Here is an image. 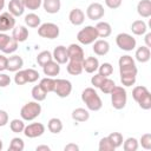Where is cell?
I'll return each instance as SVG.
<instances>
[{
  "instance_id": "1",
  "label": "cell",
  "mask_w": 151,
  "mask_h": 151,
  "mask_svg": "<svg viewBox=\"0 0 151 151\" xmlns=\"http://www.w3.org/2000/svg\"><path fill=\"white\" fill-rule=\"evenodd\" d=\"M81 100L88 111H99L103 107V101L94 87H86L81 92Z\"/></svg>"
},
{
  "instance_id": "2",
  "label": "cell",
  "mask_w": 151,
  "mask_h": 151,
  "mask_svg": "<svg viewBox=\"0 0 151 151\" xmlns=\"http://www.w3.org/2000/svg\"><path fill=\"white\" fill-rule=\"evenodd\" d=\"M132 97L143 110L151 109V93L146 86L139 85L132 90Z\"/></svg>"
},
{
  "instance_id": "3",
  "label": "cell",
  "mask_w": 151,
  "mask_h": 151,
  "mask_svg": "<svg viewBox=\"0 0 151 151\" xmlns=\"http://www.w3.org/2000/svg\"><path fill=\"white\" fill-rule=\"evenodd\" d=\"M137 73H138V68H137L136 64L119 66V76H120L122 85L126 86V87L134 85L136 79H137Z\"/></svg>"
},
{
  "instance_id": "4",
  "label": "cell",
  "mask_w": 151,
  "mask_h": 151,
  "mask_svg": "<svg viewBox=\"0 0 151 151\" xmlns=\"http://www.w3.org/2000/svg\"><path fill=\"white\" fill-rule=\"evenodd\" d=\"M40 113H41V105L39 104V101L35 100L26 103L20 110V117L26 122L34 120L40 116Z\"/></svg>"
},
{
  "instance_id": "5",
  "label": "cell",
  "mask_w": 151,
  "mask_h": 151,
  "mask_svg": "<svg viewBox=\"0 0 151 151\" xmlns=\"http://www.w3.org/2000/svg\"><path fill=\"white\" fill-rule=\"evenodd\" d=\"M110 94H111V104H112L113 109L123 110L126 106L127 93H126V90L123 86H117L116 85Z\"/></svg>"
},
{
  "instance_id": "6",
  "label": "cell",
  "mask_w": 151,
  "mask_h": 151,
  "mask_svg": "<svg viewBox=\"0 0 151 151\" xmlns=\"http://www.w3.org/2000/svg\"><path fill=\"white\" fill-rule=\"evenodd\" d=\"M98 39V34L94 26H85L77 34V40L81 45H91Z\"/></svg>"
},
{
  "instance_id": "7",
  "label": "cell",
  "mask_w": 151,
  "mask_h": 151,
  "mask_svg": "<svg viewBox=\"0 0 151 151\" xmlns=\"http://www.w3.org/2000/svg\"><path fill=\"white\" fill-rule=\"evenodd\" d=\"M59 26L53 22H44L38 27V34L45 39H55L59 37Z\"/></svg>"
},
{
  "instance_id": "8",
  "label": "cell",
  "mask_w": 151,
  "mask_h": 151,
  "mask_svg": "<svg viewBox=\"0 0 151 151\" xmlns=\"http://www.w3.org/2000/svg\"><path fill=\"white\" fill-rule=\"evenodd\" d=\"M116 44L120 50L126 51V52L133 51L137 46L136 39L129 33H119L116 37Z\"/></svg>"
},
{
  "instance_id": "9",
  "label": "cell",
  "mask_w": 151,
  "mask_h": 151,
  "mask_svg": "<svg viewBox=\"0 0 151 151\" xmlns=\"http://www.w3.org/2000/svg\"><path fill=\"white\" fill-rule=\"evenodd\" d=\"M19 42L6 33L0 32V51L5 54H12L18 50Z\"/></svg>"
},
{
  "instance_id": "10",
  "label": "cell",
  "mask_w": 151,
  "mask_h": 151,
  "mask_svg": "<svg viewBox=\"0 0 151 151\" xmlns=\"http://www.w3.org/2000/svg\"><path fill=\"white\" fill-rule=\"evenodd\" d=\"M53 92L60 98H67L72 92V83L67 79H55Z\"/></svg>"
},
{
  "instance_id": "11",
  "label": "cell",
  "mask_w": 151,
  "mask_h": 151,
  "mask_svg": "<svg viewBox=\"0 0 151 151\" xmlns=\"http://www.w3.org/2000/svg\"><path fill=\"white\" fill-rule=\"evenodd\" d=\"M105 14V9H104V6L99 2H92L87 6L86 8V15L90 20H93V21H97L99 19H101Z\"/></svg>"
},
{
  "instance_id": "12",
  "label": "cell",
  "mask_w": 151,
  "mask_h": 151,
  "mask_svg": "<svg viewBox=\"0 0 151 151\" xmlns=\"http://www.w3.org/2000/svg\"><path fill=\"white\" fill-rule=\"evenodd\" d=\"M44 132H45V125L42 123H32V124L25 125L22 133L27 138H37L42 136Z\"/></svg>"
},
{
  "instance_id": "13",
  "label": "cell",
  "mask_w": 151,
  "mask_h": 151,
  "mask_svg": "<svg viewBox=\"0 0 151 151\" xmlns=\"http://www.w3.org/2000/svg\"><path fill=\"white\" fill-rule=\"evenodd\" d=\"M15 26V18L9 12H2L0 14V32L6 33L13 29Z\"/></svg>"
},
{
  "instance_id": "14",
  "label": "cell",
  "mask_w": 151,
  "mask_h": 151,
  "mask_svg": "<svg viewBox=\"0 0 151 151\" xmlns=\"http://www.w3.org/2000/svg\"><path fill=\"white\" fill-rule=\"evenodd\" d=\"M67 54H68V60L83 61L85 59L84 50L79 44H71L67 47Z\"/></svg>"
},
{
  "instance_id": "15",
  "label": "cell",
  "mask_w": 151,
  "mask_h": 151,
  "mask_svg": "<svg viewBox=\"0 0 151 151\" xmlns=\"http://www.w3.org/2000/svg\"><path fill=\"white\" fill-rule=\"evenodd\" d=\"M52 57H53V60L57 61L59 65H63V64H66L68 61V54H67V47L64 46V45H59L57 46L53 52H52Z\"/></svg>"
},
{
  "instance_id": "16",
  "label": "cell",
  "mask_w": 151,
  "mask_h": 151,
  "mask_svg": "<svg viewBox=\"0 0 151 151\" xmlns=\"http://www.w3.org/2000/svg\"><path fill=\"white\" fill-rule=\"evenodd\" d=\"M92 50L94 52V54L97 55H106L110 51V44L107 40L105 39H97L94 42H93V46H92Z\"/></svg>"
},
{
  "instance_id": "17",
  "label": "cell",
  "mask_w": 151,
  "mask_h": 151,
  "mask_svg": "<svg viewBox=\"0 0 151 151\" xmlns=\"http://www.w3.org/2000/svg\"><path fill=\"white\" fill-rule=\"evenodd\" d=\"M7 8H8V12H9L14 18L21 17V15L24 14L25 9H26L21 0H9Z\"/></svg>"
},
{
  "instance_id": "18",
  "label": "cell",
  "mask_w": 151,
  "mask_h": 151,
  "mask_svg": "<svg viewBox=\"0 0 151 151\" xmlns=\"http://www.w3.org/2000/svg\"><path fill=\"white\" fill-rule=\"evenodd\" d=\"M12 38L14 40H17L18 42L26 41L27 38H28V28L24 25L14 26V28L12 29Z\"/></svg>"
},
{
  "instance_id": "19",
  "label": "cell",
  "mask_w": 151,
  "mask_h": 151,
  "mask_svg": "<svg viewBox=\"0 0 151 151\" xmlns=\"http://www.w3.org/2000/svg\"><path fill=\"white\" fill-rule=\"evenodd\" d=\"M22 66H24V60H22V58L20 55L13 54V55L7 58V71L17 72V71L21 70Z\"/></svg>"
},
{
  "instance_id": "20",
  "label": "cell",
  "mask_w": 151,
  "mask_h": 151,
  "mask_svg": "<svg viewBox=\"0 0 151 151\" xmlns=\"http://www.w3.org/2000/svg\"><path fill=\"white\" fill-rule=\"evenodd\" d=\"M68 20L72 25L80 26L85 21V13L80 8H73V9H71V12L68 14Z\"/></svg>"
},
{
  "instance_id": "21",
  "label": "cell",
  "mask_w": 151,
  "mask_h": 151,
  "mask_svg": "<svg viewBox=\"0 0 151 151\" xmlns=\"http://www.w3.org/2000/svg\"><path fill=\"white\" fill-rule=\"evenodd\" d=\"M99 60L96 57H87L83 60V70L86 73H94L98 71Z\"/></svg>"
},
{
  "instance_id": "22",
  "label": "cell",
  "mask_w": 151,
  "mask_h": 151,
  "mask_svg": "<svg viewBox=\"0 0 151 151\" xmlns=\"http://www.w3.org/2000/svg\"><path fill=\"white\" fill-rule=\"evenodd\" d=\"M42 72H44V74L46 77L54 78V77H57L60 73V65L57 61L51 60V61H48L47 64H45L42 66Z\"/></svg>"
},
{
  "instance_id": "23",
  "label": "cell",
  "mask_w": 151,
  "mask_h": 151,
  "mask_svg": "<svg viewBox=\"0 0 151 151\" xmlns=\"http://www.w3.org/2000/svg\"><path fill=\"white\" fill-rule=\"evenodd\" d=\"M42 7L46 13L55 14L60 11L61 1L60 0H42Z\"/></svg>"
},
{
  "instance_id": "24",
  "label": "cell",
  "mask_w": 151,
  "mask_h": 151,
  "mask_svg": "<svg viewBox=\"0 0 151 151\" xmlns=\"http://www.w3.org/2000/svg\"><path fill=\"white\" fill-rule=\"evenodd\" d=\"M137 13L142 18L151 17V0H140L137 4Z\"/></svg>"
},
{
  "instance_id": "25",
  "label": "cell",
  "mask_w": 151,
  "mask_h": 151,
  "mask_svg": "<svg viewBox=\"0 0 151 151\" xmlns=\"http://www.w3.org/2000/svg\"><path fill=\"white\" fill-rule=\"evenodd\" d=\"M96 31L98 34V38H107L112 33V27L109 22L106 21H99L96 26Z\"/></svg>"
},
{
  "instance_id": "26",
  "label": "cell",
  "mask_w": 151,
  "mask_h": 151,
  "mask_svg": "<svg viewBox=\"0 0 151 151\" xmlns=\"http://www.w3.org/2000/svg\"><path fill=\"white\" fill-rule=\"evenodd\" d=\"M134 58L137 61L144 64V63H147L151 58V51L149 47L146 46H140L136 50V53H134Z\"/></svg>"
},
{
  "instance_id": "27",
  "label": "cell",
  "mask_w": 151,
  "mask_h": 151,
  "mask_svg": "<svg viewBox=\"0 0 151 151\" xmlns=\"http://www.w3.org/2000/svg\"><path fill=\"white\" fill-rule=\"evenodd\" d=\"M72 119L76 120V122H79V123H83V122H86L90 118V112L87 109H84V107H77L72 111Z\"/></svg>"
},
{
  "instance_id": "28",
  "label": "cell",
  "mask_w": 151,
  "mask_h": 151,
  "mask_svg": "<svg viewBox=\"0 0 151 151\" xmlns=\"http://www.w3.org/2000/svg\"><path fill=\"white\" fill-rule=\"evenodd\" d=\"M131 31L134 35H144L147 32V25L144 20H134L131 24Z\"/></svg>"
},
{
  "instance_id": "29",
  "label": "cell",
  "mask_w": 151,
  "mask_h": 151,
  "mask_svg": "<svg viewBox=\"0 0 151 151\" xmlns=\"http://www.w3.org/2000/svg\"><path fill=\"white\" fill-rule=\"evenodd\" d=\"M66 71L71 76H79V74H81V72L84 71L83 70V61L68 60L67 61V66H66Z\"/></svg>"
},
{
  "instance_id": "30",
  "label": "cell",
  "mask_w": 151,
  "mask_h": 151,
  "mask_svg": "<svg viewBox=\"0 0 151 151\" xmlns=\"http://www.w3.org/2000/svg\"><path fill=\"white\" fill-rule=\"evenodd\" d=\"M47 129L51 133H54V134H58L63 131V122L59 119V118H51L47 123Z\"/></svg>"
},
{
  "instance_id": "31",
  "label": "cell",
  "mask_w": 151,
  "mask_h": 151,
  "mask_svg": "<svg viewBox=\"0 0 151 151\" xmlns=\"http://www.w3.org/2000/svg\"><path fill=\"white\" fill-rule=\"evenodd\" d=\"M25 24H26V26H28V27H32V28H35V27H39L40 25H41V19H40V17L38 15V14H35V13H28V14H26L25 15Z\"/></svg>"
},
{
  "instance_id": "32",
  "label": "cell",
  "mask_w": 151,
  "mask_h": 151,
  "mask_svg": "<svg viewBox=\"0 0 151 151\" xmlns=\"http://www.w3.org/2000/svg\"><path fill=\"white\" fill-rule=\"evenodd\" d=\"M39 85L41 86V88L46 92V93H50V92H53L54 91V86H55V79L52 78V77H45L40 80Z\"/></svg>"
},
{
  "instance_id": "33",
  "label": "cell",
  "mask_w": 151,
  "mask_h": 151,
  "mask_svg": "<svg viewBox=\"0 0 151 151\" xmlns=\"http://www.w3.org/2000/svg\"><path fill=\"white\" fill-rule=\"evenodd\" d=\"M123 149L124 151H137L139 146V142L134 137H129L123 142Z\"/></svg>"
},
{
  "instance_id": "34",
  "label": "cell",
  "mask_w": 151,
  "mask_h": 151,
  "mask_svg": "<svg viewBox=\"0 0 151 151\" xmlns=\"http://www.w3.org/2000/svg\"><path fill=\"white\" fill-rule=\"evenodd\" d=\"M31 94H32V98L35 100V101H42L46 99V96L47 93L41 88L40 85H35L33 86L32 91H31Z\"/></svg>"
},
{
  "instance_id": "35",
  "label": "cell",
  "mask_w": 151,
  "mask_h": 151,
  "mask_svg": "<svg viewBox=\"0 0 151 151\" xmlns=\"http://www.w3.org/2000/svg\"><path fill=\"white\" fill-rule=\"evenodd\" d=\"M9 129L14 133H21V132H24V129H25L24 119H18V118L12 119L9 122Z\"/></svg>"
},
{
  "instance_id": "36",
  "label": "cell",
  "mask_w": 151,
  "mask_h": 151,
  "mask_svg": "<svg viewBox=\"0 0 151 151\" xmlns=\"http://www.w3.org/2000/svg\"><path fill=\"white\" fill-rule=\"evenodd\" d=\"M51 60H53V57H52V53L50 52V51H41L40 53H38V55H37V63H38V65L39 66H44L45 64H47L48 61H51Z\"/></svg>"
},
{
  "instance_id": "37",
  "label": "cell",
  "mask_w": 151,
  "mask_h": 151,
  "mask_svg": "<svg viewBox=\"0 0 151 151\" xmlns=\"http://www.w3.org/2000/svg\"><path fill=\"white\" fill-rule=\"evenodd\" d=\"M114 86H116V83H114L112 79H110V78L107 77V78H105V79L103 80L101 85L99 86V90H100L103 93H105V94H110Z\"/></svg>"
},
{
  "instance_id": "38",
  "label": "cell",
  "mask_w": 151,
  "mask_h": 151,
  "mask_svg": "<svg viewBox=\"0 0 151 151\" xmlns=\"http://www.w3.org/2000/svg\"><path fill=\"white\" fill-rule=\"evenodd\" d=\"M107 138L110 139L111 144L114 146V149H118L119 146H122L123 142H124V138H123V134L120 132H112L107 136Z\"/></svg>"
},
{
  "instance_id": "39",
  "label": "cell",
  "mask_w": 151,
  "mask_h": 151,
  "mask_svg": "<svg viewBox=\"0 0 151 151\" xmlns=\"http://www.w3.org/2000/svg\"><path fill=\"white\" fill-rule=\"evenodd\" d=\"M24 149H25V143L20 137L12 138L8 150H11V151H22Z\"/></svg>"
},
{
  "instance_id": "40",
  "label": "cell",
  "mask_w": 151,
  "mask_h": 151,
  "mask_svg": "<svg viewBox=\"0 0 151 151\" xmlns=\"http://www.w3.org/2000/svg\"><path fill=\"white\" fill-rule=\"evenodd\" d=\"M98 73L101 74L103 77L107 78V77H110V76L113 73V66H112L110 63H103V64H99Z\"/></svg>"
},
{
  "instance_id": "41",
  "label": "cell",
  "mask_w": 151,
  "mask_h": 151,
  "mask_svg": "<svg viewBox=\"0 0 151 151\" xmlns=\"http://www.w3.org/2000/svg\"><path fill=\"white\" fill-rule=\"evenodd\" d=\"M98 149L99 151H114V146L111 144L110 139L107 137H103L100 140H99V145H98Z\"/></svg>"
},
{
  "instance_id": "42",
  "label": "cell",
  "mask_w": 151,
  "mask_h": 151,
  "mask_svg": "<svg viewBox=\"0 0 151 151\" xmlns=\"http://www.w3.org/2000/svg\"><path fill=\"white\" fill-rule=\"evenodd\" d=\"M25 8L31 9V11H35L39 9L40 6H42V0H21Z\"/></svg>"
},
{
  "instance_id": "43",
  "label": "cell",
  "mask_w": 151,
  "mask_h": 151,
  "mask_svg": "<svg viewBox=\"0 0 151 151\" xmlns=\"http://www.w3.org/2000/svg\"><path fill=\"white\" fill-rule=\"evenodd\" d=\"M25 74H26L27 83H35L40 78L39 72L37 70H34V68H26L25 70Z\"/></svg>"
},
{
  "instance_id": "44",
  "label": "cell",
  "mask_w": 151,
  "mask_h": 151,
  "mask_svg": "<svg viewBox=\"0 0 151 151\" xmlns=\"http://www.w3.org/2000/svg\"><path fill=\"white\" fill-rule=\"evenodd\" d=\"M14 83L17 85H24L27 83V79H26V74H25V70H19L15 72V76H14Z\"/></svg>"
},
{
  "instance_id": "45",
  "label": "cell",
  "mask_w": 151,
  "mask_h": 151,
  "mask_svg": "<svg viewBox=\"0 0 151 151\" xmlns=\"http://www.w3.org/2000/svg\"><path fill=\"white\" fill-rule=\"evenodd\" d=\"M139 143H140V145H142L143 149L150 150V149H151V133H144V134L140 137Z\"/></svg>"
},
{
  "instance_id": "46",
  "label": "cell",
  "mask_w": 151,
  "mask_h": 151,
  "mask_svg": "<svg viewBox=\"0 0 151 151\" xmlns=\"http://www.w3.org/2000/svg\"><path fill=\"white\" fill-rule=\"evenodd\" d=\"M133 64H136V63H134V59H133L131 55H129V54L122 55V57L119 58V60H118V65H119V66H125V65H133Z\"/></svg>"
},
{
  "instance_id": "47",
  "label": "cell",
  "mask_w": 151,
  "mask_h": 151,
  "mask_svg": "<svg viewBox=\"0 0 151 151\" xmlns=\"http://www.w3.org/2000/svg\"><path fill=\"white\" fill-rule=\"evenodd\" d=\"M104 79H105V77H103V76L99 74V73H96V74L92 76V78H91V84H92V86H93L94 88H99V86L101 85V83H103Z\"/></svg>"
},
{
  "instance_id": "48",
  "label": "cell",
  "mask_w": 151,
  "mask_h": 151,
  "mask_svg": "<svg viewBox=\"0 0 151 151\" xmlns=\"http://www.w3.org/2000/svg\"><path fill=\"white\" fill-rule=\"evenodd\" d=\"M9 84H11V77L8 74H6V73L0 72V87L1 88L7 87Z\"/></svg>"
},
{
  "instance_id": "49",
  "label": "cell",
  "mask_w": 151,
  "mask_h": 151,
  "mask_svg": "<svg viewBox=\"0 0 151 151\" xmlns=\"http://www.w3.org/2000/svg\"><path fill=\"white\" fill-rule=\"evenodd\" d=\"M104 1H105V5L111 9H116V8L120 7V5L123 2V0H104Z\"/></svg>"
},
{
  "instance_id": "50",
  "label": "cell",
  "mask_w": 151,
  "mask_h": 151,
  "mask_svg": "<svg viewBox=\"0 0 151 151\" xmlns=\"http://www.w3.org/2000/svg\"><path fill=\"white\" fill-rule=\"evenodd\" d=\"M8 113L5 111V110H0V127L7 125L8 123Z\"/></svg>"
},
{
  "instance_id": "51",
  "label": "cell",
  "mask_w": 151,
  "mask_h": 151,
  "mask_svg": "<svg viewBox=\"0 0 151 151\" xmlns=\"http://www.w3.org/2000/svg\"><path fill=\"white\" fill-rule=\"evenodd\" d=\"M7 70V57L0 54V72Z\"/></svg>"
},
{
  "instance_id": "52",
  "label": "cell",
  "mask_w": 151,
  "mask_h": 151,
  "mask_svg": "<svg viewBox=\"0 0 151 151\" xmlns=\"http://www.w3.org/2000/svg\"><path fill=\"white\" fill-rule=\"evenodd\" d=\"M64 150H65V151H78V150H79V146H78L77 144H74V143H70V144L65 145Z\"/></svg>"
},
{
  "instance_id": "53",
  "label": "cell",
  "mask_w": 151,
  "mask_h": 151,
  "mask_svg": "<svg viewBox=\"0 0 151 151\" xmlns=\"http://www.w3.org/2000/svg\"><path fill=\"white\" fill-rule=\"evenodd\" d=\"M144 35H145V38H144V40H145V46L150 48V47H151V33H150V32H146Z\"/></svg>"
},
{
  "instance_id": "54",
  "label": "cell",
  "mask_w": 151,
  "mask_h": 151,
  "mask_svg": "<svg viewBox=\"0 0 151 151\" xmlns=\"http://www.w3.org/2000/svg\"><path fill=\"white\" fill-rule=\"evenodd\" d=\"M35 150H37V151H50L51 147H50L48 145H38V146L35 147Z\"/></svg>"
},
{
  "instance_id": "55",
  "label": "cell",
  "mask_w": 151,
  "mask_h": 151,
  "mask_svg": "<svg viewBox=\"0 0 151 151\" xmlns=\"http://www.w3.org/2000/svg\"><path fill=\"white\" fill-rule=\"evenodd\" d=\"M5 4H6V0H0V12L4 9V7H5Z\"/></svg>"
},
{
  "instance_id": "56",
  "label": "cell",
  "mask_w": 151,
  "mask_h": 151,
  "mask_svg": "<svg viewBox=\"0 0 151 151\" xmlns=\"http://www.w3.org/2000/svg\"><path fill=\"white\" fill-rule=\"evenodd\" d=\"M2 147H4V143H2V140L0 139V151L2 150Z\"/></svg>"
}]
</instances>
